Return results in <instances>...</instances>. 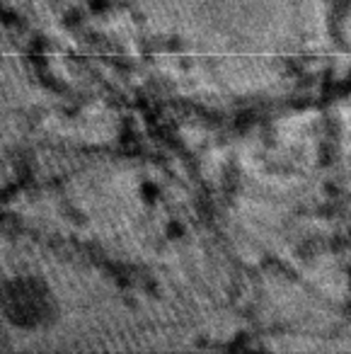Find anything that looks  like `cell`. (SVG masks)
Returning a JSON list of instances; mask_svg holds the SVG:
<instances>
[{"instance_id":"1","label":"cell","mask_w":351,"mask_h":354,"mask_svg":"<svg viewBox=\"0 0 351 354\" xmlns=\"http://www.w3.org/2000/svg\"><path fill=\"white\" fill-rule=\"evenodd\" d=\"M59 315V304L49 284L39 277L22 274L6 284V318L15 328L44 330Z\"/></svg>"}]
</instances>
